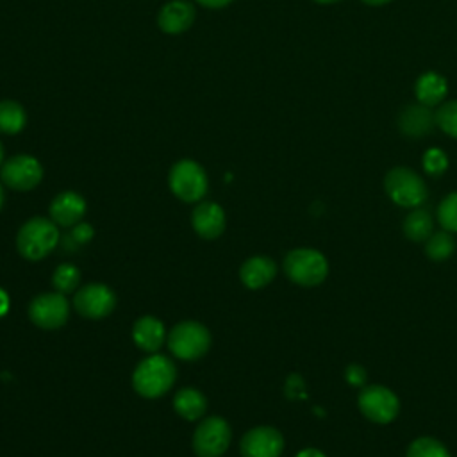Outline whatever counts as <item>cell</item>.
Segmentation results:
<instances>
[{
	"instance_id": "6da1fadb",
	"label": "cell",
	"mask_w": 457,
	"mask_h": 457,
	"mask_svg": "<svg viewBox=\"0 0 457 457\" xmlns=\"http://www.w3.org/2000/svg\"><path fill=\"white\" fill-rule=\"evenodd\" d=\"M177 378V368L164 355H150L137 364L132 375L136 393L145 398H159L171 389Z\"/></svg>"
},
{
	"instance_id": "7a4b0ae2",
	"label": "cell",
	"mask_w": 457,
	"mask_h": 457,
	"mask_svg": "<svg viewBox=\"0 0 457 457\" xmlns=\"http://www.w3.org/2000/svg\"><path fill=\"white\" fill-rule=\"evenodd\" d=\"M57 241V225L43 216H36L25 221L16 236L18 252L29 261H39L46 257L55 248Z\"/></svg>"
},
{
	"instance_id": "3957f363",
	"label": "cell",
	"mask_w": 457,
	"mask_h": 457,
	"mask_svg": "<svg viewBox=\"0 0 457 457\" xmlns=\"http://www.w3.org/2000/svg\"><path fill=\"white\" fill-rule=\"evenodd\" d=\"M284 271L298 286H318L328 275L325 255L314 248H295L284 259Z\"/></svg>"
},
{
	"instance_id": "277c9868",
	"label": "cell",
	"mask_w": 457,
	"mask_h": 457,
	"mask_svg": "<svg viewBox=\"0 0 457 457\" xmlns=\"http://www.w3.org/2000/svg\"><path fill=\"white\" fill-rule=\"evenodd\" d=\"M171 353L182 361H196L211 346V332L198 321H180L168 334Z\"/></svg>"
},
{
	"instance_id": "5b68a950",
	"label": "cell",
	"mask_w": 457,
	"mask_h": 457,
	"mask_svg": "<svg viewBox=\"0 0 457 457\" xmlns=\"http://www.w3.org/2000/svg\"><path fill=\"white\" fill-rule=\"evenodd\" d=\"M384 187L387 196L402 207H418L427 200L423 179L409 168H393L384 179Z\"/></svg>"
},
{
	"instance_id": "8992f818",
	"label": "cell",
	"mask_w": 457,
	"mask_h": 457,
	"mask_svg": "<svg viewBox=\"0 0 457 457\" xmlns=\"http://www.w3.org/2000/svg\"><path fill=\"white\" fill-rule=\"evenodd\" d=\"M168 180L173 195L184 202H196L207 193V175L204 168L191 159L175 162Z\"/></svg>"
},
{
	"instance_id": "52a82bcc",
	"label": "cell",
	"mask_w": 457,
	"mask_h": 457,
	"mask_svg": "<svg viewBox=\"0 0 457 457\" xmlns=\"http://www.w3.org/2000/svg\"><path fill=\"white\" fill-rule=\"evenodd\" d=\"M230 427L220 416L205 418L193 436V450L198 457H221L230 445Z\"/></svg>"
},
{
	"instance_id": "ba28073f",
	"label": "cell",
	"mask_w": 457,
	"mask_h": 457,
	"mask_svg": "<svg viewBox=\"0 0 457 457\" xmlns=\"http://www.w3.org/2000/svg\"><path fill=\"white\" fill-rule=\"evenodd\" d=\"M361 412L373 423H389L400 412V402L396 395L384 386H368L357 398Z\"/></svg>"
},
{
	"instance_id": "9c48e42d",
	"label": "cell",
	"mask_w": 457,
	"mask_h": 457,
	"mask_svg": "<svg viewBox=\"0 0 457 457\" xmlns=\"http://www.w3.org/2000/svg\"><path fill=\"white\" fill-rule=\"evenodd\" d=\"M70 303L62 293H41L29 303V318L41 328H59L66 323Z\"/></svg>"
},
{
	"instance_id": "30bf717a",
	"label": "cell",
	"mask_w": 457,
	"mask_h": 457,
	"mask_svg": "<svg viewBox=\"0 0 457 457\" xmlns=\"http://www.w3.org/2000/svg\"><path fill=\"white\" fill-rule=\"evenodd\" d=\"M2 182L16 191H29L43 179V168L32 155L21 154L7 159L0 168Z\"/></svg>"
},
{
	"instance_id": "8fae6325",
	"label": "cell",
	"mask_w": 457,
	"mask_h": 457,
	"mask_svg": "<svg viewBox=\"0 0 457 457\" xmlns=\"http://www.w3.org/2000/svg\"><path fill=\"white\" fill-rule=\"evenodd\" d=\"M73 307L84 318L100 320L114 311L116 295L105 284H87L75 293Z\"/></svg>"
},
{
	"instance_id": "7c38bea8",
	"label": "cell",
	"mask_w": 457,
	"mask_h": 457,
	"mask_svg": "<svg viewBox=\"0 0 457 457\" xmlns=\"http://www.w3.org/2000/svg\"><path fill=\"white\" fill-rule=\"evenodd\" d=\"M243 457H278L284 450V437L273 427H255L239 443Z\"/></svg>"
},
{
	"instance_id": "4fadbf2b",
	"label": "cell",
	"mask_w": 457,
	"mask_h": 457,
	"mask_svg": "<svg viewBox=\"0 0 457 457\" xmlns=\"http://www.w3.org/2000/svg\"><path fill=\"white\" fill-rule=\"evenodd\" d=\"M84 212L86 200L75 191H62L50 204V220L59 227H73L80 223Z\"/></svg>"
},
{
	"instance_id": "5bb4252c",
	"label": "cell",
	"mask_w": 457,
	"mask_h": 457,
	"mask_svg": "<svg viewBox=\"0 0 457 457\" xmlns=\"http://www.w3.org/2000/svg\"><path fill=\"white\" fill-rule=\"evenodd\" d=\"M195 232L204 239H216L225 230V212L216 202H202L191 214Z\"/></svg>"
},
{
	"instance_id": "9a60e30c",
	"label": "cell",
	"mask_w": 457,
	"mask_h": 457,
	"mask_svg": "<svg viewBox=\"0 0 457 457\" xmlns=\"http://www.w3.org/2000/svg\"><path fill=\"white\" fill-rule=\"evenodd\" d=\"M195 21V9L186 0H171L159 11L157 23L166 34H180Z\"/></svg>"
},
{
	"instance_id": "2e32d148",
	"label": "cell",
	"mask_w": 457,
	"mask_h": 457,
	"mask_svg": "<svg viewBox=\"0 0 457 457\" xmlns=\"http://www.w3.org/2000/svg\"><path fill=\"white\" fill-rule=\"evenodd\" d=\"M275 275H277V264L273 262V259L266 255H255L246 259L239 270L241 282L250 289H259L268 286L275 278Z\"/></svg>"
},
{
	"instance_id": "e0dca14e",
	"label": "cell",
	"mask_w": 457,
	"mask_h": 457,
	"mask_svg": "<svg viewBox=\"0 0 457 457\" xmlns=\"http://www.w3.org/2000/svg\"><path fill=\"white\" fill-rule=\"evenodd\" d=\"M134 343L145 352H157L166 337V330L161 320L154 316H143L134 323L132 328Z\"/></svg>"
},
{
	"instance_id": "ac0fdd59",
	"label": "cell",
	"mask_w": 457,
	"mask_h": 457,
	"mask_svg": "<svg viewBox=\"0 0 457 457\" xmlns=\"http://www.w3.org/2000/svg\"><path fill=\"white\" fill-rule=\"evenodd\" d=\"M434 120H436V116H432V112L428 111L427 105H423V104L409 105L402 111L398 127L407 137H421L423 134H427L430 130Z\"/></svg>"
},
{
	"instance_id": "d6986e66",
	"label": "cell",
	"mask_w": 457,
	"mask_h": 457,
	"mask_svg": "<svg viewBox=\"0 0 457 457\" xmlns=\"http://www.w3.org/2000/svg\"><path fill=\"white\" fill-rule=\"evenodd\" d=\"M173 407L179 416H182L187 421H195L204 416L207 409V400L198 389L184 387L175 395Z\"/></svg>"
},
{
	"instance_id": "ffe728a7",
	"label": "cell",
	"mask_w": 457,
	"mask_h": 457,
	"mask_svg": "<svg viewBox=\"0 0 457 457\" xmlns=\"http://www.w3.org/2000/svg\"><path fill=\"white\" fill-rule=\"evenodd\" d=\"M414 87H416V98L420 100V104L427 107L439 104L446 95V80L434 71L423 73L416 80Z\"/></svg>"
},
{
	"instance_id": "44dd1931",
	"label": "cell",
	"mask_w": 457,
	"mask_h": 457,
	"mask_svg": "<svg viewBox=\"0 0 457 457\" xmlns=\"http://www.w3.org/2000/svg\"><path fill=\"white\" fill-rule=\"evenodd\" d=\"M432 232V218L423 209L411 211L403 220V234L411 241H425Z\"/></svg>"
},
{
	"instance_id": "7402d4cb",
	"label": "cell",
	"mask_w": 457,
	"mask_h": 457,
	"mask_svg": "<svg viewBox=\"0 0 457 457\" xmlns=\"http://www.w3.org/2000/svg\"><path fill=\"white\" fill-rule=\"evenodd\" d=\"M25 109L14 100H0V132L18 134L25 127Z\"/></svg>"
},
{
	"instance_id": "603a6c76",
	"label": "cell",
	"mask_w": 457,
	"mask_h": 457,
	"mask_svg": "<svg viewBox=\"0 0 457 457\" xmlns=\"http://www.w3.org/2000/svg\"><path fill=\"white\" fill-rule=\"evenodd\" d=\"M405 457H450V453L441 441L421 436L409 445Z\"/></svg>"
},
{
	"instance_id": "cb8c5ba5",
	"label": "cell",
	"mask_w": 457,
	"mask_h": 457,
	"mask_svg": "<svg viewBox=\"0 0 457 457\" xmlns=\"http://www.w3.org/2000/svg\"><path fill=\"white\" fill-rule=\"evenodd\" d=\"M80 282V271L77 266L66 262V264H59L52 275V284L55 287V291L66 295V293H73L77 289Z\"/></svg>"
},
{
	"instance_id": "d4e9b609",
	"label": "cell",
	"mask_w": 457,
	"mask_h": 457,
	"mask_svg": "<svg viewBox=\"0 0 457 457\" xmlns=\"http://www.w3.org/2000/svg\"><path fill=\"white\" fill-rule=\"evenodd\" d=\"M455 250V239L448 232H437L427 239V255L432 261H445Z\"/></svg>"
},
{
	"instance_id": "484cf974",
	"label": "cell",
	"mask_w": 457,
	"mask_h": 457,
	"mask_svg": "<svg viewBox=\"0 0 457 457\" xmlns=\"http://www.w3.org/2000/svg\"><path fill=\"white\" fill-rule=\"evenodd\" d=\"M437 220L448 232H457V191L443 198L437 207Z\"/></svg>"
},
{
	"instance_id": "4316f807",
	"label": "cell",
	"mask_w": 457,
	"mask_h": 457,
	"mask_svg": "<svg viewBox=\"0 0 457 457\" xmlns=\"http://www.w3.org/2000/svg\"><path fill=\"white\" fill-rule=\"evenodd\" d=\"M436 123L452 137H457V100L443 104L436 112Z\"/></svg>"
},
{
	"instance_id": "83f0119b",
	"label": "cell",
	"mask_w": 457,
	"mask_h": 457,
	"mask_svg": "<svg viewBox=\"0 0 457 457\" xmlns=\"http://www.w3.org/2000/svg\"><path fill=\"white\" fill-rule=\"evenodd\" d=\"M423 168L428 175H441L448 168V159L445 152L439 148H428L423 155Z\"/></svg>"
},
{
	"instance_id": "f1b7e54d",
	"label": "cell",
	"mask_w": 457,
	"mask_h": 457,
	"mask_svg": "<svg viewBox=\"0 0 457 457\" xmlns=\"http://www.w3.org/2000/svg\"><path fill=\"white\" fill-rule=\"evenodd\" d=\"M345 377H346V380L352 386H361L366 380V371H364V368L361 364H350L345 370Z\"/></svg>"
},
{
	"instance_id": "f546056e",
	"label": "cell",
	"mask_w": 457,
	"mask_h": 457,
	"mask_svg": "<svg viewBox=\"0 0 457 457\" xmlns=\"http://www.w3.org/2000/svg\"><path fill=\"white\" fill-rule=\"evenodd\" d=\"M73 236H75V239H77V241L84 243V241L91 239V236H93V228H91L87 223H79V225L75 227V230H73Z\"/></svg>"
},
{
	"instance_id": "4dcf8cb0",
	"label": "cell",
	"mask_w": 457,
	"mask_h": 457,
	"mask_svg": "<svg viewBox=\"0 0 457 457\" xmlns=\"http://www.w3.org/2000/svg\"><path fill=\"white\" fill-rule=\"evenodd\" d=\"M296 457H325V453L320 452L318 448H303L302 452L296 453Z\"/></svg>"
},
{
	"instance_id": "1f68e13d",
	"label": "cell",
	"mask_w": 457,
	"mask_h": 457,
	"mask_svg": "<svg viewBox=\"0 0 457 457\" xmlns=\"http://www.w3.org/2000/svg\"><path fill=\"white\" fill-rule=\"evenodd\" d=\"M202 5L205 7H211V9H218V7H223L227 4H230L232 0H198Z\"/></svg>"
},
{
	"instance_id": "d6a6232c",
	"label": "cell",
	"mask_w": 457,
	"mask_h": 457,
	"mask_svg": "<svg viewBox=\"0 0 457 457\" xmlns=\"http://www.w3.org/2000/svg\"><path fill=\"white\" fill-rule=\"evenodd\" d=\"M5 309H7V298H5V295L0 291V314H2Z\"/></svg>"
},
{
	"instance_id": "836d02e7",
	"label": "cell",
	"mask_w": 457,
	"mask_h": 457,
	"mask_svg": "<svg viewBox=\"0 0 457 457\" xmlns=\"http://www.w3.org/2000/svg\"><path fill=\"white\" fill-rule=\"evenodd\" d=\"M362 2L368 4V5H382V4H386L389 0H362Z\"/></svg>"
},
{
	"instance_id": "e575fe53",
	"label": "cell",
	"mask_w": 457,
	"mask_h": 457,
	"mask_svg": "<svg viewBox=\"0 0 457 457\" xmlns=\"http://www.w3.org/2000/svg\"><path fill=\"white\" fill-rule=\"evenodd\" d=\"M2 164H4V146L0 143V168H2Z\"/></svg>"
},
{
	"instance_id": "d590c367",
	"label": "cell",
	"mask_w": 457,
	"mask_h": 457,
	"mask_svg": "<svg viewBox=\"0 0 457 457\" xmlns=\"http://www.w3.org/2000/svg\"><path fill=\"white\" fill-rule=\"evenodd\" d=\"M314 2H318V4H334L337 0H314Z\"/></svg>"
},
{
	"instance_id": "8d00e7d4",
	"label": "cell",
	"mask_w": 457,
	"mask_h": 457,
	"mask_svg": "<svg viewBox=\"0 0 457 457\" xmlns=\"http://www.w3.org/2000/svg\"><path fill=\"white\" fill-rule=\"evenodd\" d=\"M2 204H4V189H2V184H0V209H2Z\"/></svg>"
}]
</instances>
